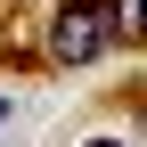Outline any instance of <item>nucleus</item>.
Here are the masks:
<instances>
[{
	"instance_id": "nucleus-1",
	"label": "nucleus",
	"mask_w": 147,
	"mask_h": 147,
	"mask_svg": "<svg viewBox=\"0 0 147 147\" xmlns=\"http://www.w3.org/2000/svg\"><path fill=\"white\" fill-rule=\"evenodd\" d=\"M115 16H123V0H65L57 25H49V57H57V65H90V57L123 33Z\"/></svg>"
},
{
	"instance_id": "nucleus-4",
	"label": "nucleus",
	"mask_w": 147,
	"mask_h": 147,
	"mask_svg": "<svg viewBox=\"0 0 147 147\" xmlns=\"http://www.w3.org/2000/svg\"><path fill=\"white\" fill-rule=\"evenodd\" d=\"M0 123H8V90H0Z\"/></svg>"
},
{
	"instance_id": "nucleus-3",
	"label": "nucleus",
	"mask_w": 147,
	"mask_h": 147,
	"mask_svg": "<svg viewBox=\"0 0 147 147\" xmlns=\"http://www.w3.org/2000/svg\"><path fill=\"white\" fill-rule=\"evenodd\" d=\"M82 147H123V139H82Z\"/></svg>"
},
{
	"instance_id": "nucleus-2",
	"label": "nucleus",
	"mask_w": 147,
	"mask_h": 147,
	"mask_svg": "<svg viewBox=\"0 0 147 147\" xmlns=\"http://www.w3.org/2000/svg\"><path fill=\"white\" fill-rule=\"evenodd\" d=\"M131 25H139V41H147V0H139V8H131Z\"/></svg>"
}]
</instances>
